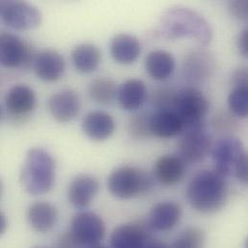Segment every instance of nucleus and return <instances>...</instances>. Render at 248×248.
Here are the masks:
<instances>
[{
    "mask_svg": "<svg viewBox=\"0 0 248 248\" xmlns=\"http://www.w3.org/2000/svg\"><path fill=\"white\" fill-rule=\"evenodd\" d=\"M229 187L226 178L215 169L197 173L188 183L186 198L190 206L202 214H214L227 203Z\"/></svg>",
    "mask_w": 248,
    "mask_h": 248,
    "instance_id": "nucleus-1",
    "label": "nucleus"
},
{
    "mask_svg": "<svg viewBox=\"0 0 248 248\" xmlns=\"http://www.w3.org/2000/svg\"><path fill=\"white\" fill-rule=\"evenodd\" d=\"M161 35L169 40L190 38L199 46H207L213 39V29L199 13L184 7L166 11L159 22Z\"/></svg>",
    "mask_w": 248,
    "mask_h": 248,
    "instance_id": "nucleus-2",
    "label": "nucleus"
},
{
    "mask_svg": "<svg viewBox=\"0 0 248 248\" xmlns=\"http://www.w3.org/2000/svg\"><path fill=\"white\" fill-rule=\"evenodd\" d=\"M55 172L56 164L52 155L43 148H32L26 154L20 171V183L31 195L46 194L54 186Z\"/></svg>",
    "mask_w": 248,
    "mask_h": 248,
    "instance_id": "nucleus-3",
    "label": "nucleus"
},
{
    "mask_svg": "<svg viewBox=\"0 0 248 248\" xmlns=\"http://www.w3.org/2000/svg\"><path fill=\"white\" fill-rule=\"evenodd\" d=\"M215 170L225 177H236L243 184L248 183V154L243 142L233 136L224 135L212 146Z\"/></svg>",
    "mask_w": 248,
    "mask_h": 248,
    "instance_id": "nucleus-4",
    "label": "nucleus"
},
{
    "mask_svg": "<svg viewBox=\"0 0 248 248\" xmlns=\"http://www.w3.org/2000/svg\"><path fill=\"white\" fill-rule=\"evenodd\" d=\"M210 103L204 94L195 87H186L178 92L173 111L184 124V130L205 127V117Z\"/></svg>",
    "mask_w": 248,
    "mask_h": 248,
    "instance_id": "nucleus-5",
    "label": "nucleus"
},
{
    "mask_svg": "<svg viewBox=\"0 0 248 248\" xmlns=\"http://www.w3.org/2000/svg\"><path fill=\"white\" fill-rule=\"evenodd\" d=\"M152 178L145 171L123 166L114 170L108 179V189L119 199H130L142 195L152 187Z\"/></svg>",
    "mask_w": 248,
    "mask_h": 248,
    "instance_id": "nucleus-6",
    "label": "nucleus"
},
{
    "mask_svg": "<svg viewBox=\"0 0 248 248\" xmlns=\"http://www.w3.org/2000/svg\"><path fill=\"white\" fill-rule=\"evenodd\" d=\"M35 52L29 43L11 33L0 34V65L6 68L33 67Z\"/></svg>",
    "mask_w": 248,
    "mask_h": 248,
    "instance_id": "nucleus-7",
    "label": "nucleus"
},
{
    "mask_svg": "<svg viewBox=\"0 0 248 248\" xmlns=\"http://www.w3.org/2000/svg\"><path fill=\"white\" fill-rule=\"evenodd\" d=\"M71 234L82 248L98 246L106 236L103 218L92 212H79L71 221Z\"/></svg>",
    "mask_w": 248,
    "mask_h": 248,
    "instance_id": "nucleus-8",
    "label": "nucleus"
},
{
    "mask_svg": "<svg viewBox=\"0 0 248 248\" xmlns=\"http://www.w3.org/2000/svg\"><path fill=\"white\" fill-rule=\"evenodd\" d=\"M182 133L178 145L180 157L188 163H197L204 160L213 146L212 137L205 130V127L187 129Z\"/></svg>",
    "mask_w": 248,
    "mask_h": 248,
    "instance_id": "nucleus-9",
    "label": "nucleus"
},
{
    "mask_svg": "<svg viewBox=\"0 0 248 248\" xmlns=\"http://www.w3.org/2000/svg\"><path fill=\"white\" fill-rule=\"evenodd\" d=\"M1 17L8 26L16 30L36 28L42 21L40 10L23 1H5Z\"/></svg>",
    "mask_w": 248,
    "mask_h": 248,
    "instance_id": "nucleus-10",
    "label": "nucleus"
},
{
    "mask_svg": "<svg viewBox=\"0 0 248 248\" xmlns=\"http://www.w3.org/2000/svg\"><path fill=\"white\" fill-rule=\"evenodd\" d=\"M150 226L142 222H129L117 226L111 233V248H144L150 240Z\"/></svg>",
    "mask_w": 248,
    "mask_h": 248,
    "instance_id": "nucleus-11",
    "label": "nucleus"
},
{
    "mask_svg": "<svg viewBox=\"0 0 248 248\" xmlns=\"http://www.w3.org/2000/svg\"><path fill=\"white\" fill-rule=\"evenodd\" d=\"M47 108L51 116L57 122L68 123L78 115L81 102L75 91L64 89L50 96L47 102Z\"/></svg>",
    "mask_w": 248,
    "mask_h": 248,
    "instance_id": "nucleus-12",
    "label": "nucleus"
},
{
    "mask_svg": "<svg viewBox=\"0 0 248 248\" xmlns=\"http://www.w3.org/2000/svg\"><path fill=\"white\" fill-rule=\"evenodd\" d=\"M34 90L25 84L14 85L6 94L5 106L9 114L16 119L27 117L36 108Z\"/></svg>",
    "mask_w": 248,
    "mask_h": 248,
    "instance_id": "nucleus-13",
    "label": "nucleus"
},
{
    "mask_svg": "<svg viewBox=\"0 0 248 248\" xmlns=\"http://www.w3.org/2000/svg\"><path fill=\"white\" fill-rule=\"evenodd\" d=\"M100 190L97 178L82 174L76 177L68 188L69 202L77 209L83 210L91 205Z\"/></svg>",
    "mask_w": 248,
    "mask_h": 248,
    "instance_id": "nucleus-14",
    "label": "nucleus"
},
{
    "mask_svg": "<svg viewBox=\"0 0 248 248\" xmlns=\"http://www.w3.org/2000/svg\"><path fill=\"white\" fill-rule=\"evenodd\" d=\"M36 76L43 81L53 82L61 78L65 71L64 57L54 49H45L37 53L33 63Z\"/></svg>",
    "mask_w": 248,
    "mask_h": 248,
    "instance_id": "nucleus-15",
    "label": "nucleus"
},
{
    "mask_svg": "<svg viewBox=\"0 0 248 248\" xmlns=\"http://www.w3.org/2000/svg\"><path fill=\"white\" fill-rule=\"evenodd\" d=\"M183 215L181 206L173 201H163L154 205L149 213L148 225L151 229L160 232L172 230Z\"/></svg>",
    "mask_w": 248,
    "mask_h": 248,
    "instance_id": "nucleus-16",
    "label": "nucleus"
},
{
    "mask_svg": "<svg viewBox=\"0 0 248 248\" xmlns=\"http://www.w3.org/2000/svg\"><path fill=\"white\" fill-rule=\"evenodd\" d=\"M154 176L162 185L172 186L180 183L186 174L185 161L175 155H164L154 165Z\"/></svg>",
    "mask_w": 248,
    "mask_h": 248,
    "instance_id": "nucleus-17",
    "label": "nucleus"
},
{
    "mask_svg": "<svg viewBox=\"0 0 248 248\" xmlns=\"http://www.w3.org/2000/svg\"><path fill=\"white\" fill-rule=\"evenodd\" d=\"M215 69L213 56L205 50H193L185 59V77L192 82H202L211 77Z\"/></svg>",
    "mask_w": 248,
    "mask_h": 248,
    "instance_id": "nucleus-18",
    "label": "nucleus"
},
{
    "mask_svg": "<svg viewBox=\"0 0 248 248\" xmlns=\"http://www.w3.org/2000/svg\"><path fill=\"white\" fill-rule=\"evenodd\" d=\"M26 217L29 225L34 231L46 233L55 226L59 217V213L53 204L46 201H39L28 207Z\"/></svg>",
    "mask_w": 248,
    "mask_h": 248,
    "instance_id": "nucleus-19",
    "label": "nucleus"
},
{
    "mask_svg": "<svg viewBox=\"0 0 248 248\" xmlns=\"http://www.w3.org/2000/svg\"><path fill=\"white\" fill-rule=\"evenodd\" d=\"M116 124L113 117L105 111H92L82 121L84 133L92 140L105 141L115 131Z\"/></svg>",
    "mask_w": 248,
    "mask_h": 248,
    "instance_id": "nucleus-20",
    "label": "nucleus"
},
{
    "mask_svg": "<svg viewBox=\"0 0 248 248\" xmlns=\"http://www.w3.org/2000/svg\"><path fill=\"white\" fill-rule=\"evenodd\" d=\"M110 53L112 58L119 64L129 65L140 56L141 44L135 36L120 33L114 36L110 42Z\"/></svg>",
    "mask_w": 248,
    "mask_h": 248,
    "instance_id": "nucleus-21",
    "label": "nucleus"
},
{
    "mask_svg": "<svg viewBox=\"0 0 248 248\" xmlns=\"http://www.w3.org/2000/svg\"><path fill=\"white\" fill-rule=\"evenodd\" d=\"M176 68V61L173 55L162 49L150 52L145 59V69L149 76L155 80L169 78Z\"/></svg>",
    "mask_w": 248,
    "mask_h": 248,
    "instance_id": "nucleus-22",
    "label": "nucleus"
},
{
    "mask_svg": "<svg viewBox=\"0 0 248 248\" xmlns=\"http://www.w3.org/2000/svg\"><path fill=\"white\" fill-rule=\"evenodd\" d=\"M184 130V124L174 111H156L151 115V135L158 138H171Z\"/></svg>",
    "mask_w": 248,
    "mask_h": 248,
    "instance_id": "nucleus-23",
    "label": "nucleus"
},
{
    "mask_svg": "<svg viewBox=\"0 0 248 248\" xmlns=\"http://www.w3.org/2000/svg\"><path fill=\"white\" fill-rule=\"evenodd\" d=\"M147 97L146 84L136 78L125 80L117 93L119 105L124 110H135L143 106Z\"/></svg>",
    "mask_w": 248,
    "mask_h": 248,
    "instance_id": "nucleus-24",
    "label": "nucleus"
},
{
    "mask_svg": "<svg viewBox=\"0 0 248 248\" xmlns=\"http://www.w3.org/2000/svg\"><path fill=\"white\" fill-rule=\"evenodd\" d=\"M102 61V51L90 43L80 44L72 51V62L75 68L82 74H90L98 69Z\"/></svg>",
    "mask_w": 248,
    "mask_h": 248,
    "instance_id": "nucleus-25",
    "label": "nucleus"
},
{
    "mask_svg": "<svg viewBox=\"0 0 248 248\" xmlns=\"http://www.w3.org/2000/svg\"><path fill=\"white\" fill-rule=\"evenodd\" d=\"M117 93L116 82L108 78H96L89 85L90 97L102 105L111 104L117 97Z\"/></svg>",
    "mask_w": 248,
    "mask_h": 248,
    "instance_id": "nucleus-26",
    "label": "nucleus"
},
{
    "mask_svg": "<svg viewBox=\"0 0 248 248\" xmlns=\"http://www.w3.org/2000/svg\"><path fill=\"white\" fill-rule=\"evenodd\" d=\"M205 241L206 237L201 229L187 227L175 238L169 248H203Z\"/></svg>",
    "mask_w": 248,
    "mask_h": 248,
    "instance_id": "nucleus-27",
    "label": "nucleus"
},
{
    "mask_svg": "<svg viewBox=\"0 0 248 248\" xmlns=\"http://www.w3.org/2000/svg\"><path fill=\"white\" fill-rule=\"evenodd\" d=\"M178 91L170 86H160L155 89L151 96V103L156 111H173Z\"/></svg>",
    "mask_w": 248,
    "mask_h": 248,
    "instance_id": "nucleus-28",
    "label": "nucleus"
},
{
    "mask_svg": "<svg viewBox=\"0 0 248 248\" xmlns=\"http://www.w3.org/2000/svg\"><path fill=\"white\" fill-rule=\"evenodd\" d=\"M228 108L236 117L247 118L248 114V88H233L228 96Z\"/></svg>",
    "mask_w": 248,
    "mask_h": 248,
    "instance_id": "nucleus-29",
    "label": "nucleus"
},
{
    "mask_svg": "<svg viewBox=\"0 0 248 248\" xmlns=\"http://www.w3.org/2000/svg\"><path fill=\"white\" fill-rule=\"evenodd\" d=\"M150 118L148 114H137L134 115L128 123V133L136 140H143L151 135L150 131Z\"/></svg>",
    "mask_w": 248,
    "mask_h": 248,
    "instance_id": "nucleus-30",
    "label": "nucleus"
},
{
    "mask_svg": "<svg viewBox=\"0 0 248 248\" xmlns=\"http://www.w3.org/2000/svg\"><path fill=\"white\" fill-rule=\"evenodd\" d=\"M212 124L216 130L222 133H233L239 126L237 117L232 112L222 109L216 112Z\"/></svg>",
    "mask_w": 248,
    "mask_h": 248,
    "instance_id": "nucleus-31",
    "label": "nucleus"
},
{
    "mask_svg": "<svg viewBox=\"0 0 248 248\" xmlns=\"http://www.w3.org/2000/svg\"><path fill=\"white\" fill-rule=\"evenodd\" d=\"M228 10L231 16L239 20H247L248 17V1L233 0L228 3Z\"/></svg>",
    "mask_w": 248,
    "mask_h": 248,
    "instance_id": "nucleus-32",
    "label": "nucleus"
},
{
    "mask_svg": "<svg viewBox=\"0 0 248 248\" xmlns=\"http://www.w3.org/2000/svg\"><path fill=\"white\" fill-rule=\"evenodd\" d=\"M234 88H248V73L247 68L236 70L231 78Z\"/></svg>",
    "mask_w": 248,
    "mask_h": 248,
    "instance_id": "nucleus-33",
    "label": "nucleus"
},
{
    "mask_svg": "<svg viewBox=\"0 0 248 248\" xmlns=\"http://www.w3.org/2000/svg\"><path fill=\"white\" fill-rule=\"evenodd\" d=\"M56 248H83L74 238L70 231L61 234L57 240Z\"/></svg>",
    "mask_w": 248,
    "mask_h": 248,
    "instance_id": "nucleus-34",
    "label": "nucleus"
},
{
    "mask_svg": "<svg viewBox=\"0 0 248 248\" xmlns=\"http://www.w3.org/2000/svg\"><path fill=\"white\" fill-rule=\"evenodd\" d=\"M237 47L239 52L244 56H248V29H244L238 36L237 39Z\"/></svg>",
    "mask_w": 248,
    "mask_h": 248,
    "instance_id": "nucleus-35",
    "label": "nucleus"
},
{
    "mask_svg": "<svg viewBox=\"0 0 248 248\" xmlns=\"http://www.w3.org/2000/svg\"><path fill=\"white\" fill-rule=\"evenodd\" d=\"M7 226H8V224H7L6 217L0 212V236H2L5 233Z\"/></svg>",
    "mask_w": 248,
    "mask_h": 248,
    "instance_id": "nucleus-36",
    "label": "nucleus"
},
{
    "mask_svg": "<svg viewBox=\"0 0 248 248\" xmlns=\"http://www.w3.org/2000/svg\"><path fill=\"white\" fill-rule=\"evenodd\" d=\"M144 248H169V247L160 242H149Z\"/></svg>",
    "mask_w": 248,
    "mask_h": 248,
    "instance_id": "nucleus-37",
    "label": "nucleus"
},
{
    "mask_svg": "<svg viewBox=\"0 0 248 248\" xmlns=\"http://www.w3.org/2000/svg\"><path fill=\"white\" fill-rule=\"evenodd\" d=\"M4 4H5V1H0V16H1L2 11H3V7H4Z\"/></svg>",
    "mask_w": 248,
    "mask_h": 248,
    "instance_id": "nucleus-38",
    "label": "nucleus"
},
{
    "mask_svg": "<svg viewBox=\"0 0 248 248\" xmlns=\"http://www.w3.org/2000/svg\"><path fill=\"white\" fill-rule=\"evenodd\" d=\"M105 248V247H102V246H95V247H92V248Z\"/></svg>",
    "mask_w": 248,
    "mask_h": 248,
    "instance_id": "nucleus-39",
    "label": "nucleus"
},
{
    "mask_svg": "<svg viewBox=\"0 0 248 248\" xmlns=\"http://www.w3.org/2000/svg\"><path fill=\"white\" fill-rule=\"evenodd\" d=\"M1 193H2V183L0 181V196H1Z\"/></svg>",
    "mask_w": 248,
    "mask_h": 248,
    "instance_id": "nucleus-40",
    "label": "nucleus"
},
{
    "mask_svg": "<svg viewBox=\"0 0 248 248\" xmlns=\"http://www.w3.org/2000/svg\"><path fill=\"white\" fill-rule=\"evenodd\" d=\"M46 248V247H36V248Z\"/></svg>",
    "mask_w": 248,
    "mask_h": 248,
    "instance_id": "nucleus-41",
    "label": "nucleus"
},
{
    "mask_svg": "<svg viewBox=\"0 0 248 248\" xmlns=\"http://www.w3.org/2000/svg\"><path fill=\"white\" fill-rule=\"evenodd\" d=\"M1 114H2V111H1V108H0V118H1Z\"/></svg>",
    "mask_w": 248,
    "mask_h": 248,
    "instance_id": "nucleus-42",
    "label": "nucleus"
}]
</instances>
